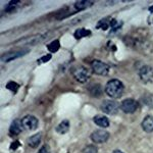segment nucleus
I'll use <instances>...</instances> for the list:
<instances>
[{"label":"nucleus","instance_id":"nucleus-8","mask_svg":"<svg viewBox=\"0 0 153 153\" xmlns=\"http://www.w3.org/2000/svg\"><path fill=\"white\" fill-rule=\"evenodd\" d=\"M109 138V133L103 130H97L91 134V140L95 143H104Z\"/></svg>","mask_w":153,"mask_h":153},{"label":"nucleus","instance_id":"nucleus-5","mask_svg":"<svg viewBox=\"0 0 153 153\" xmlns=\"http://www.w3.org/2000/svg\"><path fill=\"white\" fill-rule=\"evenodd\" d=\"M138 107H139L138 102L136 100L132 99V98H129V99L124 100L122 102V104H120V109L126 113L135 112L136 110L138 109Z\"/></svg>","mask_w":153,"mask_h":153},{"label":"nucleus","instance_id":"nucleus-2","mask_svg":"<svg viewBox=\"0 0 153 153\" xmlns=\"http://www.w3.org/2000/svg\"><path fill=\"white\" fill-rule=\"evenodd\" d=\"M71 73H73V76H75L76 80L80 83H86L90 78V73H89L88 68L83 65L75 66Z\"/></svg>","mask_w":153,"mask_h":153},{"label":"nucleus","instance_id":"nucleus-21","mask_svg":"<svg viewBox=\"0 0 153 153\" xmlns=\"http://www.w3.org/2000/svg\"><path fill=\"white\" fill-rule=\"evenodd\" d=\"M6 88L9 89V90L14 91V92H16V91L19 89V85L16 82H8V84H7V86H6Z\"/></svg>","mask_w":153,"mask_h":153},{"label":"nucleus","instance_id":"nucleus-17","mask_svg":"<svg viewBox=\"0 0 153 153\" xmlns=\"http://www.w3.org/2000/svg\"><path fill=\"white\" fill-rule=\"evenodd\" d=\"M91 34V32L89 30H86V29H78L75 32V38L76 39H81V38H84V37H87Z\"/></svg>","mask_w":153,"mask_h":153},{"label":"nucleus","instance_id":"nucleus-22","mask_svg":"<svg viewBox=\"0 0 153 153\" xmlns=\"http://www.w3.org/2000/svg\"><path fill=\"white\" fill-rule=\"evenodd\" d=\"M38 153H51L50 148H49L48 145H44L43 147L40 148V150L38 151Z\"/></svg>","mask_w":153,"mask_h":153},{"label":"nucleus","instance_id":"nucleus-1","mask_svg":"<svg viewBox=\"0 0 153 153\" xmlns=\"http://www.w3.org/2000/svg\"><path fill=\"white\" fill-rule=\"evenodd\" d=\"M124 84L120 80L113 79L108 81L105 86V93L111 98H120L124 93Z\"/></svg>","mask_w":153,"mask_h":153},{"label":"nucleus","instance_id":"nucleus-7","mask_svg":"<svg viewBox=\"0 0 153 153\" xmlns=\"http://www.w3.org/2000/svg\"><path fill=\"white\" fill-rule=\"evenodd\" d=\"M22 122H23L24 129H26V130L34 131L38 128L39 122H38V120H37V117H33V115H26V117L22 120Z\"/></svg>","mask_w":153,"mask_h":153},{"label":"nucleus","instance_id":"nucleus-16","mask_svg":"<svg viewBox=\"0 0 153 153\" xmlns=\"http://www.w3.org/2000/svg\"><path fill=\"white\" fill-rule=\"evenodd\" d=\"M91 5H93V1H85V0H82V1H78L75 3V7L76 9H80V10L88 8Z\"/></svg>","mask_w":153,"mask_h":153},{"label":"nucleus","instance_id":"nucleus-3","mask_svg":"<svg viewBox=\"0 0 153 153\" xmlns=\"http://www.w3.org/2000/svg\"><path fill=\"white\" fill-rule=\"evenodd\" d=\"M120 106L114 100H105L101 104V110L107 114H117Z\"/></svg>","mask_w":153,"mask_h":153},{"label":"nucleus","instance_id":"nucleus-9","mask_svg":"<svg viewBox=\"0 0 153 153\" xmlns=\"http://www.w3.org/2000/svg\"><path fill=\"white\" fill-rule=\"evenodd\" d=\"M24 130V126H23V122L19 118L14 120L12 122V124L9 128V132H10V135L12 136H18L19 134H21Z\"/></svg>","mask_w":153,"mask_h":153},{"label":"nucleus","instance_id":"nucleus-10","mask_svg":"<svg viewBox=\"0 0 153 153\" xmlns=\"http://www.w3.org/2000/svg\"><path fill=\"white\" fill-rule=\"evenodd\" d=\"M29 50L25 51V52H22V51H10V52H7L6 54L2 55V61H10L13 60V59L19 57L22 55H25Z\"/></svg>","mask_w":153,"mask_h":153},{"label":"nucleus","instance_id":"nucleus-15","mask_svg":"<svg viewBox=\"0 0 153 153\" xmlns=\"http://www.w3.org/2000/svg\"><path fill=\"white\" fill-rule=\"evenodd\" d=\"M141 100H142V102L147 106V107L153 108V94L146 93V94H144L142 96Z\"/></svg>","mask_w":153,"mask_h":153},{"label":"nucleus","instance_id":"nucleus-23","mask_svg":"<svg viewBox=\"0 0 153 153\" xmlns=\"http://www.w3.org/2000/svg\"><path fill=\"white\" fill-rule=\"evenodd\" d=\"M50 57H51L50 55H46V56H43V57H42V59H41L40 61H39V62H41V61H48L49 59H50Z\"/></svg>","mask_w":153,"mask_h":153},{"label":"nucleus","instance_id":"nucleus-24","mask_svg":"<svg viewBox=\"0 0 153 153\" xmlns=\"http://www.w3.org/2000/svg\"><path fill=\"white\" fill-rule=\"evenodd\" d=\"M112 153H124V152H122L120 150H114V151H113Z\"/></svg>","mask_w":153,"mask_h":153},{"label":"nucleus","instance_id":"nucleus-14","mask_svg":"<svg viewBox=\"0 0 153 153\" xmlns=\"http://www.w3.org/2000/svg\"><path fill=\"white\" fill-rule=\"evenodd\" d=\"M70 122L68 120H63L59 124L57 127H56V132L59 133V134H65V133L68 132L70 130Z\"/></svg>","mask_w":153,"mask_h":153},{"label":"nucleus","instance_id":"nucleus-11","mask_svg":"<svg viewBox=\"0 0 153 153\" xmlns=\"http://www.w3.org/2000/svg\"><path fill=\"white\" fill-rule=\"evenodd\" d=\"M142 129L146 133L153 132V117L152 115H147L142 122Z\"/></svg>","mask_w":153,"mask_h":153},{"label":"nucleus","instance_id":"nucleus-4","mask_svg":"<svg viewBox=\"0 0 153 153\" xmlns=\"http://www.w3.org/2000/svg\"><path fill=\"white\" fill-rule=\"evenodd\" d=\"M92 70L98 76H107L109 73V66L99 60L92 61Z\"/></svg>","mask_w":153,"mask_h":153},{"label":"nucleus","instance_id":"nucleus-19","mask_svg":"<svg viewBox=\"0 0 153 153\" xmlns=\"http://www.w3.org/2000/svg\"><path fill=\"white\" fill-rule=\"evenodd\" d=\"M59 47H60V44H59L58 40H55V41L51 42V43L48 44V46H47L48 50L51 51V52H56V51L59 49Z\"/></svg>","mask_w":153,"mask_h":153},{"label":"nucleus","instance_id":"nucleus-13","mask_svg":"<svg viewBox=\"0 0 153 153\" xmlns=\"http://www.w3.org/2000/svg\"><path fill=\"white\" fill-rule=\"evenodd\" d=\"M40 142H41V134L40 133L31 136V137L28 139V145L31 148H36L39 144H40Z\"/></svg>","mask_w":153,"mask_h":153},{"label":"nucleus","instance_id":"nucleus-18","mask_svg":"<svg viewBox=\"0 0 153 153\" xmlns=\"http://www.w3.org/2000/svg\"><path fill=\"white\" fill-rule=\"evenodd\" d=\"M90 93L93 96H95V97H98V96H100L101 93H102V89H101L100 85H97V84H95L94 86H92V87L90 88Z\"/></svg>","mask_w":153,"mask_h":153},{"label":"nucleus","instance_id":"nucleus-6","mask_svg":"<svg viewBox=\"0 0 153 153\" xmlns=\"http://www.w3.org/2000/svg\"><path fill=\"white\" fill-rule=\"evenodd\" d=\"M140 79L145 84L152 83L153 82V68L149 65H144L140 68L139 71Z\"/></svg>","mask_w":153,"mask_h":153},{"label":"nucleus","instance_id":"nucleus-20","mask_svg":"<svg viewBox=\"0 0 153 153\" xmlns=\"http://www.w3.org/2000/svg\"><path fill=\"white\" fill-rule=\"evenodd\" d=\"M97 152H98V148L94 146V145H88L83 150V153H97Z\"/></svg>","mask_w":153,"mask_h":153},{"label":"nucleus","instance_id":"nucleus-12","mask_svg":"<svg viewBox=\"0 0 153 153\" xmlns=\"http://www.w3.org/2000/svg\"><path fill=\"white\" fill-rule=\"evenodd\" d=\"M93 120H94V123L98 127H101V128L109 127V120L106 117H104V115H96V117L93 118Z\"/></svg>","mask_w":153,"mask_h":153}]
</instances>
